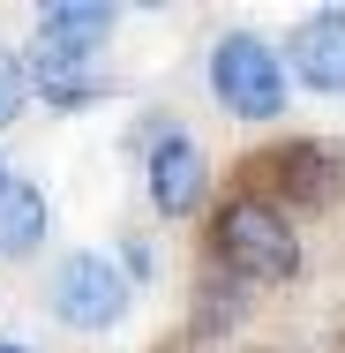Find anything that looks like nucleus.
I'll return each mask as SVG.
<instances>
[{"mask_svg":"<svg viewBox=\"0 0 345 353\" xmlns=\"http://www.w3.org/2000/svg\"><path fill=\"white\" fill-rule=\"evenodd\" d=\"M0 181H8V173H0Z\"/></svg>","mask_w":345,"mask_h":353,"instance_id":"13","label":"nucleus"},{"mask_svg":"<svg viewBox=\"0 0 345 353\" xmlns=\"http://www.w3.org/2000/svg\"><path fill=\"white\" fill-rule=\"evenodd\" d=\"M30 90H45V105H90V98L105 90V75H90L83 53H53V46H38Z\"/></svg>","mask_w":345,"mask_h":353,"instance_id":"7","label":"nucleus"},{"mask_svg":"<svg viewBox=\"0 0 345 353\" xmlns=\"http://www.w3.org/2000/svg\"><path fill=\"white\" fill-rule=\"evenodd\" d=\"M218 256H225V271L248 285H278L300 271V248H293V225L278 203L263 196H233L225 211H218Z\"/></svg>","mask_w":345,"mask_h":353,"instance_id":"1","label":"nucleus"},{"mask_svg":"<svg viewBox=\"0 0 345 353\" xmlns=\"http://www.w3.org/2000/svg\"><path fill=\"white\" fill-rule=\"evenodd\" d=\"M285 61H293V75H300L308 90H331V98H345V8L308 15V23L285 38Z\"/></svg>","mask_w":345,"mask_h":353,"instance_id":"4","label":"nucleus"},{"mask_svg":"<svg viewBox=\"0 0 345 353\" xmlns=\"http://www.w3.org/2000/svg\"><path fill=\"white\" fill-rule=\"evenodd\" d=\"M105 30H113V8H98V0H53V8H38V46H53V53H98L105 46Z\"/></svg>","mask_w":345,"mask_h":353,"instance_id":"6","label":"nucleus"},{"mask_svg":"<svg viewBox=\"0 0 345 353\" xmlns=\"http://www.w3.org/2000/svg\"><path fill=\"white\" fill-rule=\"evenodd\" d=\"M23 98H30V68H23V53H15V46H0V128L23 113Z\"/></svg>","mask_w":345,"mask_h":353,"instance_id":"10","label":"nucleus"},{"mask_svg":"<svg viewBox=\"0 0 345 353\" xmlns=\"http://www.w3.org/2000/svg\"><path fill=\"white\" fill-rule=\"evenodd\" d=\"M53 316L68 331H105L128 316V279L105 263V256H68L53 271Z\"/></svg>","mask_w":345,"mask_h":353,"instance_id":"3","label":"nucleus"},{"mask_svg":"<svg viewBox=\"0 0 345 353\" xmlns=\"http://www.w3.org/2000/svg\"><path fill=\"white\" fill-rule=\"evenodd\" d=\"M278 181H285L300 203H331L345 173H338V158H331V150H308V143H293V150L278 158Z\"/></svg>","mask_w":345,"mask_h":353,"instance_id":"9","label":"nucleus"},{"mask_svg":"<svg viewBox=\"0 0 345 353\" xmlns=\"http://www.w3.org/2000/svg\"><path fill=\"white\" fill-rule=\"evenodd\" d=\"M210 90H218V105L240 113V121H278V113H285V61H278L255 30H233V38H218V53H210Z\"/></svg>","mask_w":345,"mask_h":353,"instance_id":"2","label":"nucleus"},{"mask_svg":"<svg viewBox=\"0 0 345 353\" xmlns=\"http://www.w3.org/2000/svg\"><path fill=\"white\" fill-rule=\"evenodd\" d=\"M203 188H210V165H203V150L188 136H158L150 143V203L165 218H188L203 203Z\"/></svg>","mask_w":345,"mask_h":353,"instance_id":"5","label":"nucleus"},{"mask_svg":"<svg viewBox=\"0 0 345 353\" xmlns=\"http://www.w3.org/2000/svg\"><path fill=\"white\" fill-rule=\"evenodd\" d=\"M45 241V196L30 188V181H0V256H30Z\"/></svg>","mask_w":345,"mask_h":353,"instance_id":"8","label":"nucleus"},{"mask_svg":"<svg viewBox=\"0 0 345 353\" xmlns=\"http://www.w3.org/2000/svg\"><path fill=\"white\" fill-rule=\"evenodd\" d=\"M0 353H23V346H0Z\"/></svg>","mask_w":345,"mask_h":353,"instance_id":"12","label":"nucleus"},{"mask_svg":"<svg viewBox=\"0 0 345 353\" xmlns=\"http://www.w3.org/2000/svg\"><path fill=\"white\" fill-rule=\"evenodd\" d=\"M218 323H225V331H233V323H240V301H233V293H225V301H218V285H203V316H196V339H218Z\"/></svg>","mask_w":345,"mask_h":353,"instance_id":"11","label":"nucleus"}]
</instances>
